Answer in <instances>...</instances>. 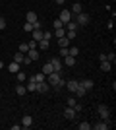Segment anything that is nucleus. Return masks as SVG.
<instances>
[{
	"label": "nucleus",
	"instance_id": "f257e3e1",
	"mask_svg": "<svg viewBox=\"0 0 116 130\" xmlns=\"http://www.w3.org/2000/svg\"><path fill=\"white\" fill-rule=\"evenodd\" d=\"M91 22V18L87 16V14H83V12H79V14H76V23L77 25H87V23Z\"/></svg>",
	"mask_w": 116,
	"mask_h": 130
},
{
	"label": "nucleus",
	"instance_id": "f03ea898",
	"mask_svg": "<svg viewBox=\"0 0 116 130\" xmlns=\"http://www.w3.org/2000/svg\"><path fill=\"white\" fill-rule=\"evenodd\" d=\"M47 78H49V84H50L52 87H54L56 84H58V82L62 80V74H60V72H50V74H49Z\"/></svg>",
	"mask_w": 116,
	"mask_h": 130
},
{
	"label": "nucleus",
	"instance_id": "7ed1b4c3",
	"mask_svg": "<svg viewBox=\"0 0 116 130\" xmlns=\"http://www.w3.org/2000/svg\"><path fill=\"white\" fill-rule=\"evenodd\" d=\"M58 20H60V22L66 25L68 22H72V12H70V10H62L60 16H58Z\"/></svg>",
	"mask_w": 116,
	"mask_h": 130
},
{
	"label": "nucleus",
	"instance_id": "20e7f679",
	"mask_svg": "<svg viewBox=\"0 0 116 130\" xmlns=\"http://www.w3.org/2000/svg\"><path fill=\"white\" fill-rule=\"evenodd\" d=\"M50 64H52L54 72H62V60L58 58V56H54V58H50Z\"/></svg>",
	"mask_w": 116,
	"mask_h": 130
},
{
	"label": "nucleus",
	"instance_id": "39448f33",
	"mask_svg": "<svg viewBox=\"0 0 116 130\" xmlns=\"http://www.w3.org/2000/svg\"><path fill=\"white\" fill-rule=\"evenodd\" d=\"M21 126L23 128H31V126H33V117H31V115H25L21 119Z\"/></svg>",
	"mask_w": 116,
	"mask_h": 130
},
{
	"label": "nucleus",
	"instance_id": "423d86ee",
	"mask_svg": "<svg viewBox=\"0 0 116 130\" xmlns=\"http://www.w3.org/2000/svg\"><path fill=\"white\" fill-rule=\"evenodd\" d=\"M99 115H101V119H108V117H110V111H108V107H106V105H99Z\"/></svg>",
	"mask_w": 116,
	"mask_h": 130
},
{
	"label": "nucleus",
	"instance_id": "0eeeda50",
	"mask_svg": "<svg viewBox=\"0 0 116 130\" xmlns=\"http://www.w3.org/2000/svg\"><path fill=\"white\" fill-rule=\"evenodd\" d=\"M49 89H50L49 82H41V84H37V93H47Z\"/></svg>",
	"mask_w": 116,
	"mask_h": 130
},
{
	"label": "nucleus",
	"instance_id": "6e6552de",
	"mask_svg": "<svg viewBox=\"0 0 116 130\" xmlns=\"http://www.w3.org/2000/svg\"><path fill=\"white\" fill-rule=\"evenodd\" d=\"M77 95V97H83V95H87V89H85V87L81 86V84H79V82H77V87H76V91H74Z\"/></svg>",
	"mask_w": 116,
	"mask_h": 130
},
{
	"label": "nucleus",
	"instance_id": "1a4fd4ad",
	"mask_svg": "<svg viewBox=\"0 0 116 130\" xmlns=\"http://www.w3.org/2000/svg\"><path fill=\"white\" fill-rule=\"evenodd\" d=\"M37 47H39L41 51H49V49H50V43L47 41V39H41V41H37Z\"/></svg>",
	"mask_w": 116,
	"mask_h": 130
},
{
	"label": "nucleus",
	"instance_id": "9d476101",
	"mask_svg": "<svg viewBox=\"0 0 116 130\" xmlns=\"http://www.w3.org/2000/svg\"><path fill=\"white\" fill-rule=\"evenodd\" d=\"M25 89H27V93H37V82H35V80H29V84H27V86H25Z\"/></svg>",
	"mask_w": 116,
	"mask_h": 130
},
{
	"label": "nucleus",
	"instance_id": "9b49d317",
	"mask_svg": "<svg viewBox=\"0 0 116 130\" xmlns=\"http://www.w3.org/2000/svg\"><path fill=\"white\" fill-rule=\"evenodd\" d=\"M41 72H43L44 76H49L50 72H54V68H52V64H50V60L47 62V64H43V70H41Z\"/></svg>",
	"mask_w": 116,
	"mask_h": 130
},
{
	"label": "nucleus",
	"instance_id": "f8f14e48",
	"mask_svg": "<svg viewBox=\"0 0 116 130\" xmlns=\"http://www.w3.org/2000/svg\"><path fill=\"white\" fill-rule=\"evenodd\" d=\"M64 117H66L68 120H72V119H76V111H74L72 107H68L66 111H64Z\"/></svg>",
	"mask_w": 116,
	"mask_h": 130
},
{
	"label": "nucleus",
	"instance_id": "ddd939ff",
	"mask_svg": "<svg viewBox=\"0 0 116 130\" xmlns=\"http://www.w3.org/2000/svg\"><path fill=\"white\" fill-rule=\"evenodd\" d=\"M25 54H27L31 60H39V51H37V49H29Z\"/></svg>",
	"mask_w": 116,
	"mask_h": 130
},
{
	"label": "nucleus",
	"instance_id": "4468645a",
	"mask_svg": "<svg viewBox=\"0 0 116 130\" xmlns=\"http://www.w3.org/2000/svg\"><path fill=\"white\" fill-rule=\"evenodd\" d=\"M25 20H27L29 23H35L39 18H37V14H35V12H27V14H25Z\"/></svg>",
	"mask_w": 116,
	"mask_h": 130
},
{
	"label": "nucleus",
	"instance_id": "2eb2a0df",
	"mask_svg": "<svg viewBox=\"0 0 116 130\" xmlns=\"http://www.w3.org/2000/svg\"><path fill=\"white\" fill-rule=\"evenodd\" d=\"M29 80H35V82H37V84H41V82H44V80H47V76H44L43 72H39V74H35V76H31V78H29Z\"/></svg>",
	"mask_w": 116,
	"mask_h": 130
},
{
	"label": "nucleus",
	"instance_id": "dca6fc26",
	"mask_svg": "<svg viewBox=\"0 0 116 130\" xmlns=\"http://www.w3.org/2000/svg\"><path fill=\"white\" fill-rule=\"evenodd\" d=\"M64 64H66V66H74V64H76V56H72V54L64 56Z\"/></svg>",
	"mask_w": 116,
	"mask_h": 130
},
{
	"label": "nucleus",
	"instance_id": "f3484780",
	"mask_svg": "<svg viewBox=\"0 0 116 130\" xmlns=\"http://www.w3.org/2000/svg\"><path fill=\"white\" fill-rule=\"evenodd\" d=\"M8 70H10L12 74H17V72H19V62H16V60H14V62L8 66Z\"/></svg>",
	"mask_w": 116,
	"mask_h": 130
},
{
	"label": "nucleus",
	"instance_id": "a211bd4d",
	"mask_svg": "<svg viewBox=\"0 0 116 130\" xmlns=\"http://www.w3.org/2000/svg\"><path fill=\"white\" fill-rule=\"evenodd\" d=\"M56 39H60V37H64L66 35V27H60V29H54V33H52Z\"/></svg>",
	"mask_w": 116,
	"mask_h": 130
},
{
	"label": "nucleus",
	"instance_id": "6ab92c4d",
	"mask_svg": "<svg viewBox=\"0 0 116 130\" xmlns=\"http://www.w3.org/2000/svg\"><path fill=\"white\" fill-rule=\"evenodd\" d=\"M79 84H81V86L85 87L87 91H89V89H93V80H81V82H79Z\"/></svg>",
	"mask_w": 116,
	"mask_h": 130
},
{
	"label": "nucleus",
	"instance_id": "aec40b11",
	"mask_svg": "<svg viewBox=\"0 0 116 130\" xmlns=\"http://www.w3.org/2000/svg\"><path fill=\"white\" fill-rule=\"evenodd\" d=\"M64 27H66L68 31H77V27H79V25H77L76 22H68V23H66Z\"/></svg>",
	"mask_w": 116,
	"mask_h": 130
},
{
	"label": "nucleus",
	"instance_id": "412c9836",
	"mask_svg": "<svg viewBox=\"0 0 116 130\" xmlns=\"http://www.w3.org/2000/svg\"><path fill=\"white\" fill-rule=\"evenodd\" d=\"M110 68H112V64L108 62V60H103V62H101V70L103 72H108Z\"/></svg>",
	"mask_w": 116,
	"mask_h": 130
},
{
	"label": "nucleus",
	"instance_id": "4be33fe9",
	"mask_svg": "<svg viewBox=\"0 0 116 130\" xmlns=\"http://www.w3.org/2000/svg\"><path fill=\"white\" fill-rule=\"evenodd\" d=\"M58 45H60V47H70V39H68L66 35H64V37H60V39H58Z\"/></svg>",
	"mask_w": 116,
	"mask_h": 130
},
{
	"label": "nucleus",
	"instance_id": "5701e85b",
	"mask_svg": "<svg viewBox=\"0 0 116 130\" xmlns=\"http://www.w3.org/2000/svg\"><path fill=\"white\" fill-rule=\"evenodd\" d=\"M66 87H68V89H70V91H76V87H77V82L76 80H70V82H68V84H66Z\"/></svg>",
	"mask_w": 116,
	"mask_h": 130
},
{
	"label": "nucleus",
	"instance_id": "b1692460",
	"mask_svg": "<svg viewBox=\"0 0 116 130\" xmlns=\"http://www.w3.org/2000/svg\"><path fill=\"white\" fill-rule=\"evenodd\" d=\"M31 33H33V39H35V41H41V39H43V31H41V29H33Z\"/></svg>",
	"mask_w": 116,
	"mask_h": 130
},
{
	"label": "nucleus",
	"instance_id": "393cba45",
	"mask_svg": "<svg viewBox=\"0 0 116 130\" xmlns=\"http://www.w3.org/2000/svg\"><path fill=\"white\" fill-rule=\"evenodd\" d=\"M16 93H17V95H25V93H27L25 86H21V84H17V87H16Z\"/></svg>",
	"mask_w": 116,
	"mask_h": 130
},
{
	"label": "nucleus",
	"instance_id": "a878e982",
	"mask_svg": "<svg viewBox=\"0 0 116 130\" xmlns=\"http://www.w3.org/2000/svg\"><path fill=\"white\" fill-rule=\"evenodd\" d=\"M70 12H72V14H79V12H81V4H79V2H76V4L72 6V10H70Z\"/></svg>",
	"mask_w": 116,
	"mask_h": 130
},
{
	"label": "nucleus",
	"instance_id": "bb28decb",
	"mask_svg": "<svg viewBox=\"0 0 116 130\" xmlns=\"http://www.w3.org/2000/svg\"><path fill=\"white\" fill-rule=\"evenodd\" d=\"M23 56H25V54H23V53H19V51H17V53L14 54V60H16V62H23Z\"/></svg>",
	"mask_w": 116,
	"mask_h": 130
},
{
	"label": "nucleus",
	"instance_id": "cd10ccee",
	"mask_svg": "<svg viewBox=\"0 0 116 130\" xmlns=\"http://www.w3.org/2000/svg\"><path fill=\"white\" fill-rule=\"evenodd\" d=\"M77 128H79V130H89V128H91V124H89V122H79Z\"/></svg>",
	"mask_w": 116,
	"mask_h": 130
},
{
	"label": "nucleus",
	"instance_id": "c85d7f7f",
	"mask_svg": "<svg viewBox=\"0 0 116 130\" xmlns=\"http://www.w3.org/2000/svg\"><path fill=\"white\" fill-rule=\"evenodd\" d=\"M77 53H79L77 47H70V49H68V54H72V56H77Z\"/></svg>",
	"mask_w": 116,
	"mask_h": 130
},
{
	"label": "nucleus",
	"instance_id": "c756f323",
	"mask_svg": "<svg viewBox=\"0 0 116 130\" xmlns=\"http://www.w3.org/2000/svg\"><path fill=\"white\" fill-rule=\"evenodd\" d=\"M27 51H29V45H27V43H21V45H19V53H23V54H25Z\"/></svg>",
	"mask_w": 116,
	"mask_h": 130
},
{
	"label": "nucleus",
	"instance_id": "7c9ffc66",
	"mask_svg": "<svg viewBox=\"0 0 116 130\" xmlns=\"http://www.w3.org/2000/svg\"><path fill=\"white\" fill-rule=\"evenodd\" d=\"M52 27H54V29H60V27H64V23H62L60 20H54V22H52Z\"/></svg>",
	"mask_w": 116,
	"mask_h": 130
},
{
	"label": "nucleus",
	"instance_id": "2f4dec72",
	"mask_svg": "<svg viewBox=\"0 0 116 130\" xmlns=\"http://www.w3.org/2000/svg\"><path fill=\"white\" fill-rule=\"evenodd\" d=\"M106 60H108V62H110V64H112V62H116V54H114V53H110V54H106Z\"/></svg>",
	"mask_w": 116,
	"mask_h": 130
},
{
	"label": "nucleus",
	"instance_id": "473e14b6",
	"mask_svg": "<svg viewBox=\"0 0 116 130\" xmlns=\"http://www.w3.org/2000/svg\"><path fill=\"white\" fill-rule=\"evenodd\" d=\"M23 29H25V31H33V23L25 22V23H23Z\"/></svg>",
	"mask_w": 116,
	"mask_h": 130
},
{
	"label": "nucleus",
	"instance_id": "72a5a7b5",
	"mask_svg": "<svg viewBox=\"0 0 116 130\" xmlns=\"http://www.w3.org/2000/svg\"><path fill=\"white\" fill-rule=\"evenodd\" d=\"M17 80H19V82H25V80H27L25 72H17Z\"/></svg>",
	"mask_w": 116,
	"mask_h": 130
},
{
	"label": "nucleus",
	"instance_id": "f704fd0d",
	"mask_svg": "<svg viewBox=\"0 0 116 130\" xmlns=\"http://www.w3.org/2000/svg\"><path fill=\"white\" fill-rule=\"evenodd\" d=\"M68 49L70 47H60V56H68Z\"/></svg>",
	"mask_w": 116,
	"mask_h": 130
},
{
	"label": "nucleus",
	"instance_id": "c9c22d12",
	"mask_svg": "<svg viewBox=\"0 0 116 130\" xmlns=\"http://www.w3.org/2000/svg\"><path fill=\"white\" fill-rule=\"evenodd\" d=\"M66 103H68V107H74V105H76L77 101H76V97H70V99L66 101Z\"/></svg>",
	"mask_w": 116,
	"mask_h": 130
},
{
	"label": "nucleus",
	"instance_id": "e433bc0d",
	"mask_svg": "<svg viewBox=\"0 0 116 130\" xmlns=\"http://www.w3.org/2000/svg\"><path fill=\"white\" fill-rule=\"evenodd\" d=\"M64 86H66V80H60V82H58V84H56V89H60V87H64Z\"/></svg>",
	"mask_w": 116,
	"mask_h": 130
},
{
	"label": "nucleus",
	"instance_id": "4c0bfd02",
	"mask_svg": "<svg viewBox=\"0 0 116 130\" xmlns=\"http://www.w3.org/2000/svg\"><path fill=\"white\" fill-rule=\"evenodd\" d=\"M76 35H77L76 31H68V35H66V37L70 39V41H72V39H76Z\"/></svg>",
	"mask_w": 116,
	"mask_h": 130
},
{
	"label": "nucleus",
	"instance_id": "58836bf2",
	"mask_svg": "<svg viewBox=\"0 0 116 130\" xmlns=\"http://www.w3.org/2000/svg\"><path fill=\"white\" fill-rule=\"evenodd\" d=\"M72 109H74V111H76V113H79V111H81L83 107H81V103H76V105H74Z\"/></svg>",
	"mask_w": 116,
	"mask_h": 130
},
{
	"label": "nucleus",
	"instance_id": "ea45409f",
	"mask_svg": "<svg viewBox=\"0 0 116 130\" xmlns=\"http://www.w3.org/2000/svg\"><path fill=\"white\" fill-rule=\"evenodd\" d=\"M27 45H29V49H37V41H35V39L31 41V43H27Z\"/></svg>",
	"mask_w": 116,
	"mask_h": 130
},
{
	"label": "nucleus",
	"instance_id": "a19ab883",
	"mask_svg": "<svg viewBox=\"0 0 116 130\" xmlns=\"http://www.w3.org/2000/svg\"><path fill=\"white\" fill-rule=\"evenodd\" d=\"M4 27H6V20H4V18H0V29H4Z\"/></svg>",
	"mask_w": 116,
	"mask_h": 130
},
{
	"label": "nucleus",
	"instance_id": "79ce46f5",
	"mask_svg": "<svg viewBox=\"0 0 116 130\" xmlns=\"http://www.w3.org/2000/svg\"><path fill=\"white\" fill-rule=\"evenodd\" d=\"M106 27H108V29H112V27H114V18H112V20H110V22H108V23H106Z\"/></svg>",
	"mask_w": 116,
	"mask_h": 130
},
{
	"label": "nucleus",
	"instance_id": "37998d69",
	"mask_svg": "<svg viewBox=\"0 0 116 130\" xmlns=\"http://www.w3.org/2000/svg\"><path fill=\"white\" fill-rule=\"evenodd\" d=\"M33 29H41V22H39V20L33 23Z\"/></svg>",
	"mask_w": 116,
	"mask_h": 130
},
{
	"label": "nucleus",
	"instance_id": "c03bdc74",
	"mask_svg": "<svg viewBox=\"0 0 116 130\" xmlns=\"http://www.w3.org/2000/svg\"><path fill=\"white\" fill-rule=\"evenodd\" d=\"M54 2H56V4H60V6H64V4H66V0H54Z\"/></svg>",
	"mask_w": 116,
	"mask_h": 130
},
{
	"label": "nucleus",
	"instance_id": "a18cd8bd",
	"mask_svg": "<svg viewBox=\"0 0 116 130\" xmlns=\"http://www.w3.org/2000/svg\"><path fill=\"white\" fill-rule=\"evenodd\" d=\"M2 66H4V62H2V60H0V70H2Z\"/></svg>",
	"mask_w": 116,
	"mask_h": 130
}]
</instances>
